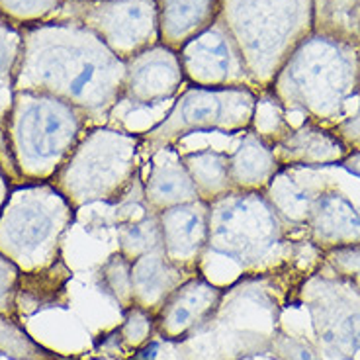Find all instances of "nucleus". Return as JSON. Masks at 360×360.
Here are the masks:
<instances>
[{"mask_svg": "<svg viewBox=\"0 0 360 360\" xmlns=\"http://www.w3.org/2000/svg\"><path fill=\"white\" fill-rule=\"evenodd\" d=\"M16 90H34L69 102L98 124L124 102L126 61L89 27L49 20L24 27Z\"/></svg>", "mask_w": 360, "mask_h": 360, "instance_id": "1", "label": "nucleus"}, {"mask_svg": "<svg viewBox=\"0 0 360 360\" xmlns=\"http://www.w3.org/2000/svg\"><path fill=\"white\" fill-rule=\"evenodd\" d=\"M207 249L233 261L243 276H270L290 270H317L323 257L307 237L296 231L276 214L264 192L233 190L210 204Z\"/></svg>", "mask_w": 360, "mask_h": 360, "instance_id": "2", "label": "nucleus"}, {"mask_svg": "<svg viewBox=\"0 0 360 360\" xmlns=\"http://www.w3.org/2000/svg\"><path fill=\"white\" fill-rule=\"evenodd\" d=\"M89 126L86 114L65 100L34 90H16L0 126V143L8 159L6 172L12 184L51 182Z\"/></svg>", "mask_w": 360, "mask_h": 360, "instance_id": "3", "label": "nucleus"}, {"mask_svg": "<svg viewBox=\"0 0 360 360\" xmlns=\"http://www.w3.org/2000/svg\"><path fill=\"white\" fill-rule=\"evenodd\" d=\"M360 47L323 34L309 36L292 51L266 90L286 112L319 126L342 120L347 102L359 96Z\"/></svg>", "mask_w": 360, "mask_h": 360, "instance_id": "4", "label": "nucleus"}, {"mask_svg": "<svg viewBox=\"0 0 360 360\" xmlns=\"http://www.w3.org/2000/svg\"><path fill=\"white\" fill-rule=\"evenodd\" d=\"M219 18L243 55L255 89L264 90L314 34V0H224Z\"/></svg>", "mask_w": 360, "mask_h": 360, "instance_id": "5", "label": "nucleus"}, {"mask_svg": "<svg viewBox=\"0 0 360 360\" xmlns=\"http://www.w3.org/2000/svg\"><path fill=\"white\" fill-rule=\"evenodd\" d=\"M77 210L51 182L16 184L0 212V255L22 274L61 259V241Z\"/></svg>", "mask_w": 360, "mask_h": 360, "instance_id": "6", "label": "nucleus"}, {"mask_svg": "<svg viewBox=\"0 0 360 360\" xmlns=\"http://www.w3.org/2000/svg\"><path fill=\"white\" fill-rule=\"evenodd\" d=\"M141 145V131L89 127L51 184L75 210L96 202L116 204L139 172Z\"/></svg>", "mask_w": 360, "mask_h": 360, "instance_id": "7", "label": "nucleus"}, {"mask_svg": "<svg viewBox=\"0 0 360 360\" xmlns=\"http://www.w3.org/2000/svg\"><path fill=\"white\" fill-rule=\"evenodd\" d=\"M257 100L259 90L255 89H204L190 84L176 96L165 120L141 131V151L151 157L192 134H243L251 129Z\"/></svg>", "mask_w": 360, "mask_h": 360, "instance_id": "8", "label": "nucleus"}, {"mask_svg": "<svg viewBox=\"0 0 360 360\" xmlns=\"http://www.w3.org/2000/svg\"><path fill=\"white\" fill-rule=\"evenodd\" d=\"M300 302L311 319L317 351L331 360H354L360 352V286L323 266L300 288Z\"/></svg>", "mask_w": 360, "mask_h": 360, "instance_id": "9", "label": "nucleus"}, {"mask_svg": "<svg viewBox=\"0 0 360 360\" xmlns=\"http://www.w3.org/2000/svg\"><path fill=\"white\" fill-rule=\"evenodd\" d=\"M53 20L86 26L122 61L161 41L155 0H65Z\"/></svg>", "mask_w": 360, "mask_h": 360, "instance_id": "10", "label": "nucleus"}, {"mask_svg": "<svg viewBox=\"0 0 360 360\" xmlns=\"http://www.w3.org/2000/svg\"><path fill=\"white\" fill-rule=\"evenodd\" d=\"M179 55L186 82L192 86L255 89L243 55L221 18L184 45Z\"/></svg>", "mask_w": 360, "mask_h": 360, "instance_id": "11", "label": "nucleus"}, {"mask_svg": "<svg viewBox=\"0 0 360 360\" xmlns=\"http://www.w3.org/2000/svg\"><path fill=\"white\" fill-rule=\"evenodd\" d=\"M225 290L227 288L212 284L202 272L190 276L155 314L157 337L171 345L190 339L216 314Z\"/></svg>", "mask_w": 360, "mask_h": 360, "instance_id": "12", "label": "nucleus"}, {"mask_svg": "<svg viewBox=\"0 0 360 360\" xmlns=\"http://www.w3.org/2000/svg\"><path fill=\"white\" fill-rule=\"evenodd\" d=\"M184 84L179 51L161 41L126 61L124 100L135 106H155L174 98Z\"/></svg>", "mask_w": 360, "mask_h": 360, "instance_id": "13", "label": "nucleus"}, {"mask_svg": "<svg viewBox=\"0 0 360 360\" xmlns=\"http://www.w3.org/2000/svg\"><path fill=\"white\" fill-rule=\"evenodd\" d=\"M161 219V249L179 269L198 274L207 251L210 204L204 200L165 210Z\"/></svg>", "mask_w": 360, "mask_h": 360, "instance_id": "14", "label": "nucleus"}, {"mask_svg": "<svg viewBox=\"0 0 360 360\" xmlns=\"http://www.w3.org/2000/svg\"><path fill=\"white\" fill-rule=\"evenodd\" d=\"M304 231L321 255L360 245V210L337 188L319 190Z\"/></svg>", "mask_w": 360, "mask_h": 360, "instance_id": "15", "label": "nucleus"}, {"mask_svg": "<svg viewBox=\"0 0 360 360\" xmlns=\"http://www.w3.org/2000/svg\"><path fill=\"white\" fill-rule=\"evenodd\" d=\"M114 206L117 251L126 255L129 261H135L147 252L161 249V219L145 200L143 180L139 172Z\"/></svg>", "mask_w": 360, "mask_h": 360, "instance_id": "16", "label": "nucleus"}, {"mask_svg": "<svg viewBox=\"0 0 360 360\" xmlns=\"http://www.w3.org/2000/svg\"><path fill=\"white\" fill-rule=\"evenodd\" d=\"M282 169H325L339 167L349 145L335 134L333 127H325L306 120L300 127H292L286 137L272 147Z\"/></svg>", "mask_w": 360, "mask_h": 360, "instance_id": "17", "label": "nucleus"}, {"mask_svg": "<svg viewBox=\"0 0 360 360\" xmlns=\"http://www.w3.org/2000/svg\"><path fill=\"white\" fill-rule=\"evenodd\" d=\"M143 194L147 204L157 214L182 204L198 202V190L190 179L176 145L161 149L149 157V172L143 179Z\"/></svg>", "mask_w": 360, "mask_h": 360, "instance_id": "18", "label": "nucleus"}, {"mask_svg": "<svg viewBox=\"0 0 360 360\" xmlns=\"http://www.w3.org/2000/svg\"><path fill=\"white\" fill-rule=\"evenodd\" d=\"M155 4L161 44L180 51L216 24L224 0H155Z\"/></svg>", "mask_w": 360, "mask_h": 360, "instance_id": "19", "label": "nucleus"}, {"mask_svg": "<svg viewBox=\"0 0 360 360\" xmlns=\"http://www.w3.org/2000/svg\"><path fill=\"white\" fill-rule=\"evenodd\" d=\"M190 276L186 270L172 264L162 249L151 251L135 259L131 266V284H134V304L143 307L151 314H157L180 284H184Z\"/></svg>", "mask_w": 360, "mask_h": 360, "instance_id": "20", "label": "nucleus"}, {"mask_svg": "<svg viewBox=\"0 0 360 360\" xmlns=\"http://www.w3.org/2000/svg\"><path fill=\"white\" fill-rule=\"evenodd\" d=\"M280 171L282 167L272 147L252 129L243 131L237 149L229 153V176L233 190L264 192Z\"/></svg>", "mask_w": 360, "mask_h": 360, "instance_id": "21", "label": "nucleus"}, {"mask_svg": "<svg viewBox=\"0 0 360 360\" xmlns=\"http://www.w3.org/2000/svg\"><path fill=\"white\" fill-rule=\"evenodd\" d=\"M182 162L198 190L200 200L212 204L224 198L225 194L233 192V184L229 176V153L207 147V149L182 153Z\"/></svg>", "mask_w": 360, "mask_h": 360, "instance_id": "22", "label": "nucleus"}, {"mask_svg": "<svg viewBox=\"0 0 360 360\" xmlns=\"http://www.w3.org/2000/svg\"><path fill=\"white\" fill-rule=\"evenodd\" d=\"M71 278V269L65 264L63 257H61L59 261H55L47 269L20 274L16 300L22 297L24 307L36 306V311L45 309V307L65 306L67 304V284Z\"/></svg>", "mask_w": 360, "mask_h": 360, "instance_id": "23", "label": "nucleus"}, {"mask_svg": "<svg viewBox=\"0 0 360 360\" xmlns=\"http://www.w3.org/2000/svg\"><path fill=\"white\" fill-rule=\"evenodd\" d=\"M264 196L276 210V214L284 219V224L292 229H304L317 192L300 184L288 169H282L272 179L269 188L264 190Z\"/></svg>", "mask_w": 360, "mask_h": 360, "instance_id": "24", "label": "nucleus"}, {"mask_svg": "<svg viewBox=\"0 0 360 360\" xmlns=\"http://www.w3.org/2000/svg\"><path fill=\"white\" fill-rule=\"evenodd\" d=\"M314 32L360 47V0H314Z\"/></svg>", "mask_w": 360, "mask_h": 360, "instance_id": "25", "label": "nucleus"}, {"mask_svg": "<svg viewBox=\"0 0 360 360\" xmlns=\"http://www.w3.org/2000/svg\"><path fill=\"white\" fill-rule=\"evenodd\" d=\"M22 30L0 18V126L10 112L16 92V71L22 55Z\"/></svg>", "mask_w": 360, "mask_h": 360, "instance_id": "26", "label": "nucleus"}, {"mask_svg": "<svg viewBox=\"0 0 360 360\" xmlns=\"http://www.w3.org/2000/svg\"><path fill=\"white\" fill-rule=\"evenodd\" d=\"M0 356L10 360H61L59 354L34 341L16 315H0Z\"/></svg>", "mask_w": 360, "mask_h": 360, "instance_id": "27", "label": "nucleus"}, {"mask_svg": "<svg viewBox=\"0 0 360 360\" xmlns=\"http://www.w3.org/2000/svg\"><path fill=\"white\" fill-rule=\"evenodd\" d=\"M131 266H134V261H129L126 255L116 251L110 255L106 262L98 269V274H96L100 290L106 296L112 297L122 311H126L131 306H135Z\"/></svg>", "mask_w": 360, "mask_h": 360, "instance_id": "28", "label": "nucleus"}, {"mask_svg": "<svg viewBox=\"0 0 360 360\" xmlns=\"http://www.w3.org/2000/svg\"><path fill=\"white\" fill-rule=\"evenodd\" d=\"M292 127L294 126L288 122V112L272 96V92L266 89L259 90V100L252 114V131L270 147H274L282 137L292 131Z\"/></svg>", "mask_w": 360, "mask_h": 360, "instance_id": "29", "label": "nucleus"}, {"mask_svg": "<svg viewBox=\"0 0 360 360\" xmlns=\"http://www.w3.org/2000/svg\"><path fill=\"white\" fill-rule=\"evenodd\" d=\"M63 4L65 0H0V18L24 30L53 20Z\"/></svg>", "mask_w": 360, "mask_h": 360, "instance_id": "30", "label": "nucleus"}, {"mask_svg": "<svg viewBox=\"0 0 360 360\" xmlns=\"http://www.w3.org/2000/svg\"><path fill=\"white\" fill-rule=\"evenodd\" d=\"M122 314H124V321L114 329L117 341L124 351L129 354H137L149 342H153V337H157L155 314L139 306H131Z\"/></svg>", "mask_w": 360, "mask_h": 360, "instance_id": "31", "label": "nucleus"}, {"mask_svg": "<svg viewBox=\"0 0 360 360\" xmlns=\"http://www.w3.org/2000/svg\"><path fill=\"white\" fill-rule=\"evenodd\" d=\"M323 269L360 286V245L342 247L323 255Z\"/></svg>", "mask_w": 360, "mask_h": 360, "instance_id": "32", "label": "nucleus"}, {"mask_svg": "<svg viewBox=\"0 0 360 360\" xmlns=\"http://www.w3.org/2000/svg\"><path fill=\"white\" fill-rule=\"evenodd\" d=\"M20 269L0 255V315H16Z\"/></svg>", "mask_w": 360, "mask_h": 360, "instance_id": "33", "label": "nucleus"}, {"mask_svg": "<svg viewBox=\"0 0 360 360\" xmlns=\"http://www.w3.org/2000/svg\"><path fill=\"white\" fill-rule=\"evenodd\" d=\"M272 349L282 360H321L317 347H314L309 341L297 339L294 335L284 333L282 329L274 337Z\"/></svg>", "mask_w": 360, "mask_h": 360, "instance_id": "34", "label": "nucleus"}, {"mask_svg": "<svg viewBox=\"0 0 360 360\" xmlns=\"http://www.w3.org/2000/svg\"><path fill=\"white\" fill-rule=\"evenodd\" d=\"M333 131L341 137L349 149H360V110L354 116L342 117L341 122L333 126Z\"/></svg>", "mask_w": 360, "mask_h": 360, "instance_id": "35", "label": "nucleus"}, {"mask_svg": "<svg viewBox=\"0 0 360 360\" xmlns=\"http://www.w3.org/2000/svg\"><path fill=\"white\" fill-rule=\"evenodd\" d=\"M341 169L352 174V176H356L360 179V149H352L351 153L347 155V159L339 165Z\"/></svg>", "mask_w": 360, "mask_h": 360, "instance_id": "36", "label": "nucleus"}, {"mask_svg": "<svg viewBox=\"0 0 360 360\" xmlns=\"http://www.w3.org/2000/svg\"><path fill=\"white\" fill-rule=\"evenodd\" d=\"M12 180H10L8 172H6V169H4V165H2V161H0V212H2V207H4V204H6V200H8V194L10 190H12Z\"/></svg>", "mask_w": 360, "mask_h": 360, "instance_id": "37", "label": "nucleus"}, {"mask_svg": "<svg viewBox=\"0 0 360 360\" xmlns=\"http://www.w3.org/2000/svg\"><path fill=\"white\" fill-rule=\"evenodd\" d=\"M239 360H282L276 354V351L270 347V349H264V351H257V352H251V354H245L243 359Z\"/></svg>", "mask_w": 360, "mask_h": 360, "instance_id": "38", "label": "nucleus"}, {"mask_svg": "<svg viewBox=\"0 0 360 360\" xmlns=\"http://www.w3.org/2000/svg\"><path fill=\"white\" fill-rule=\"evenodd\" d=\"M94 360H116V359H112V356H106V359H94Z\"/></svg>", "mask_w": 360, "mask_h": 360, "instance_id": "39", "label": "nucleus"}, {"mask_svg": "<svg viewBox=\"0 0 360 360\" xmlns=\"http://www.w3.org/2000/svg\"><path fill=\"white\" fill-rule=\"evenodd\" d=\"M359 98H360V81H359Z\"/></svg>", "mask_w": 360, "mask_h": 360, "instance_id": "40", "label": "nucleus"}, {"mask_svg": "<svg viewBox=\"0 0 360 360\" xmlns=\"http://www.w3.org/2000/svg\"><path fill=\"white\" fill-rule=\"evenodd\" d=\"M131 360H137V359H134V356H131Z\"/></svg>", "mask_w": 360, "mask_h": 360, "instance_id": "41", "label": "nucleus"}]
</instances>
